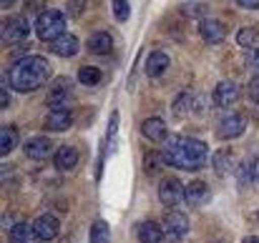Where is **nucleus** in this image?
Masks as SVG:
<instances>
[{
    "label": "nucleus",
    "mask_w": 259,
    "mask_h": 243,
    "mask_svg": "<svg viewBox=\"0 0 259 243\" xmlns=\"http://www.w3.org/2000/svg\"><path fill=\"white\" fill-rule=\"evenodd\" d=\"M164 161L181 170H199L209 161V148L199 138L169 136L166 146H164Z\"/></svg>",
    "instance_id": "nucleus-1"
},
{
    "label": "nucleus",
    "mask_w": 259,
    "mask_h": 243,
    "mask_svg": "<svg viewBox=\"0 0 259 243\" xmlns=\"http://www.w3.org/2000/svg\"><path fill=\"white\" fill-rule=\"evenodd\" d=\"M51 78V66L43 55H25V58H18L10 71H8V78L10 88H15L18 93H33L38 88H43Z\"/></svg>",
    "instance_id": "nucleus-2"
},
{
    "label": "nucleus",
    "mask_w": 259,
    "mask_h": 243,
    "mask_svg": "<svg viewBox=\"0 0 259 243\" xmlns=\"http://www.w3.org/2000/svg\"><path fill=\"white\" fill-rule=\"evenodd\" d=\"M35 33L43 43H53L58 40L61 35H66V15L61 10H43L38 18H35Z\"/></svg>",
    "instance_id": "nucleus-3"
},
{
    "label": "nucleus",
    "mask_w": 259,
    "mask_h": 243,
    "mask_svg": "<svg viewBox=\"0 0 259 243\" xmlns=\"http://www.w3.org/2000/svg\"><path fill=\"white\" fill-rule=\"evenodd\" d=\"M0 38H3L5 45H18V43L28 40V38H30V23H28V18H23V15L8 18V20L3 23Z\"/></svg>",
    "instance_id": "nucleus-4"
},
{
    "label": "nucleus",
    "mask_w": 259,
    "mask_h": 243,
    "mask_svg": "<svg viewBox=\"0 0 259 243\" xmlns=\"http://www.w3.org/2000/svg\"><path fill=\"white\" fill-rule=\"evenodd\" d=\"M71 98H73V85H71V81H68L66 76H61V78H56V83L51 85L46 103H48L51 110H68Z\"/></svg>",
    "instance_id": "nucleus-5"
},
{
    "label": "nucleus",
    "mask_w": 259,
    "mask_h": 243,
    "mask_svg": "<svg viewBox=\"0 0 259 243\" xmlns=\"http://www.w3.org/2000/svg\"><path fill=\"white\" fill-rule=\"evenodd\" d=\"M184 191H186V186H181V180L179 178H164L161 183H159V201L166 206V208H176L181 201H184Z\"/></svg>",
    "instance_id": "nucleus-6"
},
{
    "label": "nucleus",
    "mask_w": 259,
    "mask_h": 243,
    "mask_svg": "<svg viewBox=\"0 0 259 243\" xmlns=\"http://www.w3.org/2000/svg\"><path fill=\"white\" fill-rule=\"evenodd\" d=\"M244 128H247L244 118L237 115V113H229V115H224V118L219 120L217 136H219L222 141H234V138H239V136L244 133Z\"/></svg>",
    "instance_id": "nucleus-7"
},
{
    "label": "nucleus",
    "mask_w": 259,
    "mask_h": 243,
    "mask_svg": "<svg viewBox=\"0 0 259 243\" xmlns=\"http://www.w3.org/2000/svg\"><path fill=\"white\" fill-rule=\"evenodd\" d=\"M56 143L48 138V136H35L25 143V156L33 158V161H46L48 156H56Z\"/></svg>",
    "instance_id": "nucleus-8"
},
{
    "label": "nucleus",
    "mask_w": 259,
    "mask_h": 243,
    "mask_svg": "<svg viewBox=\"0 0 259 243\" xmlns=\"http://www.w3.org/2000/svg\"><path fill=\"white\" fill-rule=\"evenodd\" d=\"M164 233H166L169 241L186 238V233H189V218L184 213H179V211L166 213V218H164Z\"/></svg>",
    "instance_id": "nucleus-9"
},
{
    "label": "nucleus",
    "mask_w": 259,
    "mask_h": 243,
    "mask_svg": "<svg viewBox=\"0 0 259 243\" xmlns=\"http://www.w3.org/2000/svg\"><path fill=\"white\" fill-rule=\"evenodd\" d=\"M33 228H35V238L38 241H53L58 236V231H61V223H58V218L53 213H43V216L35 218Z\"/></svg>",
    "instance_id": "nucleus-10"
},
{
    "label": "nucleus",
    "mask_w": 259,
    "mask_h": 243,
    "mask_svg": "<svg viewBox=\"0 0 259 243\" xmlns=\"http://www.w3.org/2000/svg\"><path fill=\"white\" fill-rule=\"evenodd\" d=\"M214 103L219 105V108H229V105H234L237 100H239V85L234 81H222L217 83V88H214Z\"/></svg>",
    "instance_id": "nucleus-11"
},
{
    "label": "nucleus",
    "mask_w": 259,
    "mask_h": 243,
    "mask_svg": "<svg viewBox=\"0 0 259 243\" xmlns=\"http://www.w3.org/2000/svg\"><path fill=\"white\" fill-rule=\"evenodd\" d=\"M199 35H201L209 45H217V43H222V40L227 38V28H224L219 20H214V18H204V20L199 23Z\"/></svg>",
    "instance_id": "nucleus-12"
},
{
    "label": "nucleus",
    "mask_w": 259,
    "mask_h": 243,
    "mask_svg": "<svg viewBox=\"0 0 259 243\" xmlns=\"http://www.w3.org/2000/svg\"><path fill=\"white\" fill-rule=\"evenodd\" d=\"M211 198V191L204 180H191L186 183V191H184V201L191 203V206H204L206 201Z\"/></svg>",
    "instance_id": "nucleus-13"
},
{
    "label": "nucleus",
    "mask_w": 259,
    "mask_h": 243,
    "mask_svg": "<svg viewBox=\"0 0 259 243\" xmlns=\"http://www.w3.org/2000/svg\"><path fill=\"white\" fill-rule=\"evenodd\" d=\"M46 131H53V133H63L73 126V113L71 110H51L48 118H46Z\"/></svg>",
    "instance_id": "nucleus-14"
},
{
    "label": "nucleus",
    "mask_w": 259,
    "mask_h": 243,
    "mask_svg": "<svg viewBox=\"0 0 259 243\" xmlns=\"http://www.w3.org/2000/svg\"><path fill=\"white\" fill-rule=\"evenodd\" d=\"M141 133L149 138V141H154V143H164L166 138H169V131H166V123L161 120V118H146L144 120V126H141Z\"/></svg>",
    "instance_id": "nucleus-15"
},
{
    "label": "nucleus",
    "mask_w": 259,
    "mask_h": 243,
    "mask_svg": "<svg viewBox=\"0 0 259 243\" xmlns=\"http://www.w3.org/2000/svg\"><path fill=\"white\" fill-rule=\"evenodd\" d=\"M78 48H81V45H78V38L71 35V33H66V35H61L58 40L51 43V50H53L56 55H61V58H71V55H76Z\"/></svg>",
    "instance_id": "nucleus-16"
},
{
    "label": "nucleus",
    "mask_w": 259,
    "mask_h": 243,
    "mask_svg": "<svg viewBox=\"0 0 259 243\" xmlns=\"http://www.w3.org/2000/svg\"><path fill=\"white\" fill-rule=\"evenodd\" d=\"M169 55L166 53H161V50H154L149 58H146V66H144V71H146V76L149 78H159L166 68H169Z\"/></svg>",
    "instance_id": "nucleus-17"
},
{
    "label": "nucleus",
    "mask_w": 259,
    "mask_h": 243,
    "mask_svg": "<svg viewBox=\"0 0 259 243\" xmlns=\"http://www.w3.org/2000/svg\"><path fill=\"white\" fill-rule=\"evenodd\" d=\"M53 161H56V168H58V170H73V168L78 165V151H76L73 146H61V148L56 151Z\"/></svg>",
    "instance_id": "nucleus-18"
},
{
    "label": "nucleus",
    "mask_w": 259,
    "mask_h": 243,
    "mask_svg": "<svg viewBox=\"0 0 259 243\" xmlns=\"http://www.w3.org/2000/svg\"><path fill=\"white\" fill-rule=\"evenodd\" d=\"M136 236H139V243H161L164 241V231H161V226L154 223V221H144V223H139Z\"/></svg>",
    "instance_id": "nucleus-19"
},
{
    "label": "nucleus",
    "mask_w": 259,
    "mask_h": 243,
    "mask_svg": "<svg viewBox=\"0 0 259 243\" xmlns=\"http://www.w3.org/2000/svg\"><path fill=\"white\" fill-rule=\"evenodd\" d=\"M88 50L93 55H108L113 50V38L108 33H93L88 38Z\"/></svg>",
    "instance_id": "nucleus-20"
},
{
    "label": "nucleus",
    "mask_w": 259,
    "mask_h": 243,
    "mask_svg": "<svg viewBox=\"0 0 259 243\" xmlns=\"http://www.w3.org/2000/svg\"><path fill=\"white\" fill-rule=\"evenodd\" d=\"M8 238H10V243H33L35 228H33V223L20 221V223H15V226L8 231Z\"/></svg>",
    "instance_id": "nucleus-21"
},
{
    "label": "nucleus",
    "mask_w": 259,
    "mask_h": 243,
    "mask_svg": "<svg viewBox=\"0 0 259 243\" xmlns=\"http://www.w3.org/2000/svg\"><path fill=\"white\" fill-rule=\"evenodd\" d=\"M194 93H181L176 100H174V115L176 118H189L194 113Z\"/></svg>",
    "instance_id": "nucleus-22"
},
{
    "label": "nucleus",
    "mask_w": 259,
    "mask_h": 243,
    "mask_svg": "<svg viewBox=\"0 0 259 243\" xmlns=\"http://www.w3.org/2000/svg\"><path fill=\"white\" fill-rule=\"evenodd\" d=\"M15 146H18V131H15L13 126H5V128L0 131V153L8 156V153L15 151Z\"/></svg>",
    "instance_id": "nucleus-23"
},
{
    "label": "nucleus",
    "mask_w": 259,
    "mask_h": 243,
    "mask_svg": "<svg viewBox=\"0 0 259 243\" xmlns=\"http://www.w3.org/2000/svg\"><path fill=\"white\" fill-rule=\"evenodd\" d=\"M254 175H257V158H244L237 168V180L242 186H247V183L254 180Z\"/></svg>",
    "instance_id": "nucleus-24"
},
{
    "label": "nucleus",
    "mask_w": 259,
    "mask_h": 243,
    "mask_svg": "<svg viewBox=\"0 0 259 243\" xmlns=\"http://www.w3.org/2000/svg\"><path fill=\"white\" fill-rule=\"evenodd\" d=\"M237 43L244 48V50H254L259 45V30L257 28H242L237 33Z\"/></svg>",
    "instance_id": "nucleus-25"
},
{
    "label": "nucleus",
    "mask_w": 259,
    "mask_h": 243,
    "mask_svg": "<svg viewBox=\"0 0 259 243\" xmlns=\"http://www.w3.org/2000/svg\"><path fill=\"white\" fill-rule=\"evenodd\" d=\"M111 241V228H108V223L106 221H96L93 226H91V243H108Z\"/></svg>",
    "instance_id": "nucleus-26"
},
{
    "label": "nucleus",
    "mask_w": 259,
    "mask_h": 243,
    "mask_svg": "<svg viewBox=\"0 0 259 243\" xmlns=\"http://www.w3.org/2000/svg\"><path fill=\"white\" fill-rule=\"evenodd\" d=\"M211 163H214V170H217L219 175H227V173H229V165H232V153H229L227 148H222V151H217V153L211 156Z\"/></svg>",
    "instance_id": "nucleus-27"
},
{
    "label": "nucleus",
    "mask_w": 259,
    "mask_h": 243,
    "mask_svg": "<svg viewBox=\"0 0 259 243\" xmlns=\"http://www.w3.org/2000/svg\"><path fill=\"white\" fill-rule=\"evenodd\" d=\"M78 81L83 83V85H98V83L103 81V73L98 71V68H93V66H83L81 71H78Z\"/></svg>",
    "instance_id": "nucleus-28"
},
{
    "label": "nucleus",
    "mask_w": 259,
    "mask_h": 243,
    "mask_svg": "<svg viewBox=\"0 0 259 243\" xmlns=\"http://www.w3.org/2000/svg\"><path fill=\"white\" fill-rule=\"evenodd\" d=\"M144 163H146V173H159L166 161H164V153H146Z\"/></svg>",
    "instance_id": "nucleus-29"
},
{
    "label": "nucleus",
    "mask_w": 259,
    "mask_h": 243,
    "mask_svg": "<svg viewBox=\"0 0 259 243\" xmlns=\"http://www.w3.org/2000/svg\"><path fill=\"white\" fill-rule=\"evenodd\" d=\"M184 15H191V18H201L204 20V13H206V5L204 3H196V0H189V3H184Z\"/></svg>",
    "instance_id": "nucleus-30"
},
{
    "label": "nucleus",
    "mask_w": 259,
    "mask_h": 243,
    "mask_svg": "<svg viewBox=\"0 0 259 243\" xmlns=\"http://www.w3.org/2000/svg\"><path fill=\"white\" fill-rule=\"evenodd\" d=\"M113 15H116V20H128V15H131L128 0H113Z\"/></svg>",
    "instance_id": "nucleus-31"
},
{
    "label": "nucleus",
    "mask_w": 259,
    "mask_h": 243,
    "mask_svg": "<svg viewBox=\"0 0 259 243\" xmlns=\"http://www.w3.org/2000/svg\"><path fill=\"white\" fill-rule=\"evenodd\" d=\"M244 63H247V68L259 71V48H254V50H247V58H244Z\"/></svg>",
    "instance_id": "nucleus-32"
},
{
    "label": "nucleus",
    "mask_w": 259,
    "mask_h": 243,
    "mask_svg": "<svg viewBox=\"0 0 259 243\" xmlns=\"http://www.w3.org/2000/svg\"><path fill=\"white\" fill-rule=\"evenodd\" d=\"M83 8H86V0H68V10H71V15H81Z\"/></svg>",
    "instance_id": "nucleus-33"
},
{
    "label": "nucleus",
    "mask_w": 259,
    "mask_h": 243,
    "mask_svg": "<svg viewBox=\"0 0 259 243\" xmlns=\"http://www.w3.org/2000/svg\"><path fill=\"white\" fill-rule=\"evenodd\" d=\"M249 98L259 103V76H254L252 81H249Z\"/></svg>",
    "instance_id": "nucleus-34"
},
{
    "label": "nucleus",
    "mask_w": 259,
    "mask_h": 243,
    "mask_svg": "<svg viewBox=\"0 0 259 243\" xmlns=\"http://www.w3.org/2000/svg\"><path fill=\"white\" fill-rule=\"evenodd\" d=\"M242 8H247V10H257L259 8V0H237Z\"/></svg>",
    "instance_id": "nucleus-35"
},
{
    "label": "nucleus",
    "mask_w": 259,
    "mask_h": 243,
    "mask_svg": "<svg viewBox=\"0 0 259 243\" xmlns=\"http://www.w3.org/2000/svg\"><path fill=\"white\" fill-rule=\"evenodd\" d=\"M40 0H28V5H25V13H33V10H38L40 5H38Z\"/></svg>",
    "instance_id": "nucleus-36"
},
{
    "label": "nucleus",
    "mask_w": 259,
    "mask_h": 243,
    "mask_svg": "<svg viewBox=\"0 0 259 243\" xmlns=\"http://www.w3.org/2000/svg\"><path fill=\"white\" fill-rule=\"evenodd\" d=\"M0 100H3V103H0L3 108H8V105H10V95L5 93V88H3V93H0Z\"/></svg>",
    "instance_id": "nucleus-37"
},
{
    "label": "nucleus",
    "mask_w": 259,
    "mask_h": 243,
    "mask_svg": "<svg viewBox=\"0 0 259 243\" xmlns=\"http://www.w3.org/2000/svg\"><path fill=\"white\" fill-rule=\"evenodd\" d=\"M0 5L8 10V8H13V5H15V0H0Z\"/></svg>",
    "instance_id": "nucleus-38"
},
{
    "label": "nucleus",
    "mask_w": 259,
    "mask_h": 243,
    "mask_svg": "<svg viewBox=\"0 0 259 243\" xmlns=\"http://www.w3.org/2000/svg\"><path fill=\"white\" fill-rule=\"evenodd\" d=\"M244 243H259V236H247V238H244Z\"/></svg>",
    "instance_id": "nucleus-39"
},
{
    "label": "nucleus",
    "mask_w": 259,
    "mask_h": 243,
    "mask_svg": "<svg viewBox=\"0 0 259 243\" xmlns=\"http://www.w3.org/2000/svg\"><path fill=\"white\" fill-rule=\"evenodd\" d=\"M257 221H259V211H257Z\"/></svg>",
    "instance_id": "nucleus-40"
},
{
    "label": "nucleus",
    "mask_w": 259,
    "mask_h": 243,
    "mask_svg": "<svg viewBox=\"0 0 259 243\" xmlns=\"http://www.w3.org/2000/svg\"><path fill=\"white\" fill-rule=\"evenodd\" d=\"M214 243H222V241H214Z\"/></svg>",
    "instance_id": "nucleus-41"
}]
</instances>
